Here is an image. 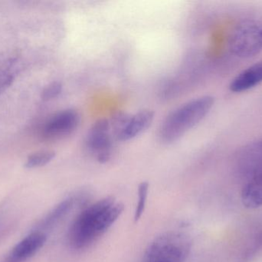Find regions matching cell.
<instances>
[{"label":"cell","mask_w":262,"mask_h":262,"mask_svg":"<svg viewBox=\"0 0 262 262\" xmlns=\"http://www.w3.org/2000/svg\"><path fill=\"white\" fill-rule=\"evenodd\" d=\"M154 118V112L149 109L140 111L132 115L128 124L117 135L121 141H128L140 135L152 124Z\"/></svg>","instance_id":"cell-8"},{"label":"cell","mask_w":262,"mask_h":262,"mask_svg":"<svg viewBox=\"0 0 262 262\" xmlns=\"http://www.w3.org/2000/svg\"><path fill=\"white\" fill-rule=\"evenodd\" d=\"M62 91V84L60 82H52L48 85L41 93V98L44 101H49L56 98Z\"/></svg>","instance_id":"cell-16"},{"label":"cell","mask_w":262,"mask_h":262,"mask_svg":"<svg viewBox=\"0 0 262 262\" xmlns=\"http://www.w3.org/2000/svg\"><path fill=\"white\" fill-rule=\"evenodd\" d=\"M47 237L39 231L32 232L23 238L9 252L6 262H24L35 255L46 244Z\"/></svg>","instance_id":"cell-6"},{"label":"cell","mask_w":262,"mask_h":262,"mask_svg":"<svg viewBox=\"0 0 262 262\" xmlns=\"http://www.w3.org/2000/svg\"><path fill=\"white\" fill-rule=\"evenodd\" d=\"M214 104L213 96L203 95L190 100L172 111L159 129L160 142L169 145L178 141L209 114Z\"/></svg>","instance_id":"cell-2"},{"label":"cell","mask_w":262,"mask_h":262,"mask_svg":"<svg viewBox=\"0 0 262 262\" xmlns=\"http://www.w3.org/2000/svg\"><path fill=\"white\" fill-rule=\"evenodd\" d=\"M55 152L53 151H41L29 155L25 163L26 169H35L46 166L54 159Z\"/></svg>","instance_id":"cell-13"},{"label":"cell","mask_w":262,"mask_h":262,"mask_svg":"<svg viewBox=\"0 0 262 262\" xmlns=\"http://www.w3.org/2000/svg\"><path fill=\"white\" fill-rule=\"evenodd\" d=\"M229 50L235 56L252 58L262 51V23L246 20L235 27L229 38Z\"/></svg>","instance_id":"cell-4"},{"label":"cell","mask_w":262,"mask_h":262,"mask_svg":"<svg viewBox=\"0 0 262 262\" xmlns=\"http://www.w3.org/2000/svg\"><path fill=\"white\" fill-rule=\"evenodd\" d=\"M112 126H111L110 119L107 118H100L92 125L89 132L95 134L109 133Z\"/></svg>","instance_id":"cell-17"},{"label":"cell","mask_w":262,"mask_h":262,"mask_svg":"<svg viewBox=\"0 0 262 262\" xmlns=\"http://www.w3.org/2000/svg\"><path fill=\"white\" fill-rule=\"evenodd\" d=\"M191 251V241L186 234L171 231L161 234L148 246L143 262H185Z\"/></svg>","instance_id":"cell-3"},{"label":"cell","mask_w":262,"mask_h":262,"mask_svg":"<svg viewBox=\"0 0 262 262\" xmlns=\"http://www.w3.org/2000/svg\"><path fill=\"white\" fill-rule=\"evenodd\" d=\"M262 83V59L240 72L229 84V90L241 93L250 90Z\"/></svg>","instance_id":"cell-7"},{"label":"cell","mask_w":262,"mask_h":262,"mask_svg":"<svg viewBox=\"0 0 262 262\" xmlns=\"http://www.w3.org/2000/svg\"><path fill=\"white\" fill-rule=\"evenodd\" d=\"M81 117L75 109H66L51 117L43 127L45 136L58 138L72 133L79 126Z\"/></svg>","instance_id":"cell-5"},{"label":"cell","mask_w":262,"mask_h":262,"mask_svg":"<svg viewBox=\"0 0 262 262\" xmlns=\"http://www.w3.org/2000/svg\"><path fill=\"white\" fill-rule=\"evenodd\" d=\"M86 145L89 150L97 157L103 154H112V138L110 134H95L89 132Z\"/></svg>","instance_id":"cell-12"},{"label":"cell","mask_w":262,"mask_h":262,"mask_svg":"<svg viewBox=\"0 0 262 262\" xmlns=\"http://www.w3.org/2000/svg\"><path fill=\"white\" fill-rule=\"evenodd\" d=\"M131 116L132 115H129L128 113L124 112H118L114 114L113 116L110 119V123L112 128H113L114 131H115L116 136L128 124Z\"/></svg>","instance_id":"cell-15"},{"label":"cell","mask_w":262,"mask_h":262,"mask_svg":"<svg viewBox=\"0 0 262 262\" xmlns=\"http://www.w3.org/2000/svg\"><path fill=\"white\" fill-rule=\"evenodd\" d=\"M124 206L112 197L102 198L84 207L72 221L68 243L75 250L89 247L118 221Z\"/></svg>","instance_id":"cell-1"},{"label":"cell","mask_w":262,"mask_h":262,"mask_svg":"<svg viewBox=\"0 0 262 262\" xmlns=\"http://www.w3.org/2000/svg\"><path fill=\"white\" fill-rule=\"evenodd\" d=\"M80 201L75 197H69L57 205L40 223V227L43 229H51L61 221L75 207V204Z\"/></svg>","instance_id":"cell-11"},{"label":"cell","mask_w":262,"mask_h":262,"mask_svg":"<svg viewBox=\"0 0 262 262\" xmlns=\"http://www.w3.org/2000/svg\"><path fill=\"white\" fill-rule=\"evenodd\" d=\"M242 201L248 209H257L262 206V172L255 175L242 192Z\"/></svg>","instance_id":"cell-10"},{"label":"cell","mask_w":262,"mask_h":262,"mask_svg":"<svg viewBox=\"0 0 262 262\" xmlns=\"http://www.w3.org/2000/svg\"><path fill=\"white\" fill-rule=\"evenodd\" d=\"M148 193H149V183L143 182L138 187V197H137V206L134 212V220L138 221L144 213L147 203Z\"/></svg>","instance_id":"cell-14"},{"label":"cell","mask_w":262,"mask_h":262,"mask_svg":"<svg viewBox=\"0 0 262 262\" xmlns=\"http://www.w3.org/2000/svg\"><path fill=\"white\" fill-rule=\"evenodd\" d=\"M19 69V58L13 52L0 53V95L15 81Z\"/></svg>","instance_id":"cell-9"}]
</instances>
